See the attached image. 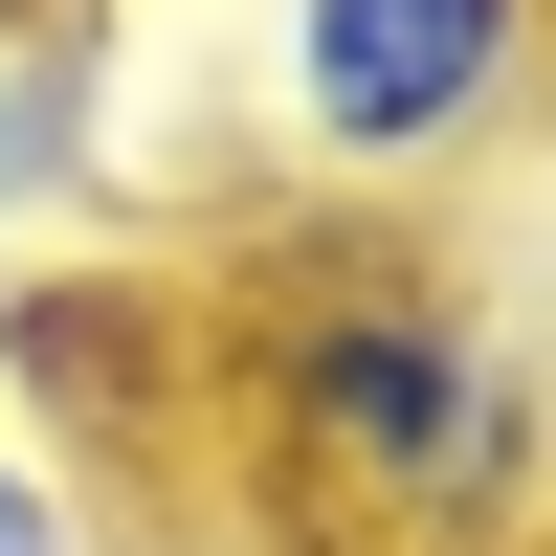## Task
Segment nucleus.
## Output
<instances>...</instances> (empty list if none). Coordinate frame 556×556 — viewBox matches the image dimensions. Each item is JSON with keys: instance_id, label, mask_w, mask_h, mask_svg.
<instances>
[{"instance_id": "f257e3e1", "label": "nucleus", "mask_w": 556, "mask_h": 556, "mask_svg": "<svg viewBox=\"0 0 556 556\" xmlns=\"http://www.w3.org/2000/svg\"><path fill=\"white\" fill-rule=\"evenodd\" d=\"M201 424L245 534L312 556H556V334L401 223H290L201 290Z\"/></svg>"}, {"instance_id": "f03ea898", "label": "nucleus", "mask_w": 556, "mask_h": 556, "mask_svg": "<svg viewBox=\"0 0 556 556\" xmlns=\"http://www.w3.org/2000/svg\"><path fill=\"white\" fill-rule=\"evenodd\" d=\"M556 112V0H267L245 134L312 223H401Z\"/></svg>"}, {"instance_id": "7ed1b4c3", "label": "nucleus", "mask_w": 556, "mask_h": 556, "mask_svg": "<svg viewBox=\"0 0 556 556\" xmlns=\"http://www.w3.org/2000/svg\"><path fill=\"white\" fill-rule=\"evenodd\" d=\"M112 201V23L89 45H0V223Z\"/></svg>"}, {"instance_id": "20e7f679", "label": "nucleus", "mask_w": 556, "mask_h": 556, "mask_svg": "<svg viewBox=\"0 0 556 556\" xmlns=\"http://www.w3.org/2000/svg\"><path fill=\"white\" fill-rule=\"evenodd\" d=\"M0 556H112V490H89L67 424H23V401H0Z\"/></svg>"}, {"instance_id": "39448f33", "label": "nucleus", "mask_w": 556, "mask_h": 556, "mask_svg": "<svg viewBox=\"0 0 556 556\" xmlns=\"http://www.w3.org/2000/svg\"><path fill=\"white\" fill-rule=\"evenodd\" d=\"M89 23H112V0H0V45H89Z\"/></svg>"}, {"instance_id": "423d86ee", "label": "nucleus", "mask_w": 556, "mask_h": 556, "mask_svg": "<svg viewBox=\"0 0 556 556\" xmlns=\"http://www.w3.org/2000/svg\"><path fill=\"white\" fill-rule=\"evenodd\" d=\"M201 556H312V534H201Z\"/></svg>"}]
</instances>
